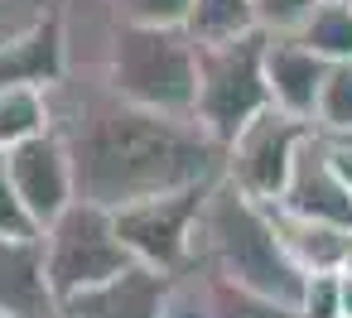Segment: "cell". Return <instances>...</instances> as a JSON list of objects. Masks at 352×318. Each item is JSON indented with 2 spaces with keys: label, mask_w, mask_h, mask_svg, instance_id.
Here are the masks:
<instances>
[{
  "label": "cell",
  "mask_w": 352,
  "mask_h": 318,
  "mask_svg": "<svg viewBox=\"0 0 352 318\" xmlns=\"http://www.w3.org/2000/svg\"><path fill=\"white\" fill-rule=\"evenodd\" d=\"M49 106L82 203L116 212L140 198L222 179L227 150L198 116L140 106L121 97L107 73H63V82L49 87Z\"/></svg>",
  "instance_id": "cell-1"
},
{
  "label": "cell",
  "mask_w": 352,
  "mask_h": 318,
  "mask_svg": "<svg viewBox=\"0 0 352 318\" xmlns=\"http://www.w3.org/2000/svg\"><path fill=\"white\" fill-rule=\"evenodd\" d=\"M193 265L203 275L232 280L241 289H256V294H270L285 304H299V294H304V270L289 260L270 207L246 198L227 179H217L208 188V203H203V217L193 231Z\"/></svg>",
  "instance_id": "cell-2"
},
{
  "label": "cell",
  "mask_w": 352,
  "mask_h": 318,
  "mask_svg": "<svg viewBox=\"0 0 352 318\" xmlns=\"http://www.w3.org/2000/svg\"><path fill=\"white\" fill-rule=\"evenodd\" d=\"M111 87L140 106L193 116L198 106V39L184 25H121L111 68Z\"/></svg>",
  "instance_id": "cell-3"
},
{
  "label": "cell",
  "mask_w": 352,
  "mask_h": 318,
  "mask_svg": "<svg viewBox=\"0 0 352 318\" xmlns=\"http://www.w3.org/2000/svg\"><path fill=\"white\" fill-rule=\"evenodd\" d=\"M261 111H270L265 82V30L198 44V106L193 116L227 150Z\"/></svg>",
  "instance_id": "cell-4"
},
{
  "label": "cell",
  "mask_w": 352,
  "mask_h": 318,
  "mask_svg": "<svg viewBox=\"0 0 352 318\" xmlns=\"http://www.w3.org/2000/svg\"><path fill=\"white\" fill-rule=\"evenodd\" d=\"M44 255H49V280H54L58 299H73L135 265V255L126 251V241L116 231V212L82 203V198L44 231Z\"/></svg>",
  "instance_id": "cell-5"
},
{
  "label": "cell",
  "mask_w": 352,
  "mask_h": 318,
  "mask_svg": "<svg viewBox=\"0 0 352 318\" xmlns=\"http://www.w3.org/2000/svg\"><path fill=\"white\" fill-rule=\"evenodd\" d=\"M217 183V179H212ZM212 183H193V188H174L160 198H140L131 207H116V231L126 241V251L164 275H179L193 265V231L208 203Z\"/></svg>",
  "instance_id": "cell-6"
},
{
  "label": "cell",
  "mask_w": 352,
  "mask_h": 318,
  "mask_svg": "<svg viewBox=\"0 0 352 318\" xmlns=\"http://www.w3.org/2000/svg\"><path fill=\"white\" fill-rule=\"evenodd\" d=\"M314 135L309 121L285 116V111H261L222 155V179L236 183L246 198L256 203H280L294 174V159L304 150V140Z\"/></svg>",
  "instance_id": "cell-7"
},
{
  "label": "cell",
  "mask_w": 352,
  "mask_h": 318,
  "mask_svg": "<svg viewBox=\"0 0 352 318\" xmlns=\"http://www.w3.org/2000/svg\"><path fill=\"white\" fill-rule=\"evenodd\" d=\"M10 159V179L20 188V203L30 207L34 227L49 231L73 203H78V179H73V159H68V145L49 130L30 145H15L6 150Z\"/></svg>",
  "instance_id": "cell-8"
},
{
  "label": "cell",
  "mask_w": 352,
  "mask_h": 318,
  "mask_svg": "<svg viewBox=\"0 0 352 318\" xmlns=\"http://www.w3.org/2000/svg\"><path fill=\"white\" fill-rule=\"evenodd\" d=\"M0 313L63 318V299L49 280L44 236H0Z\"/></svg>",
  "instance_id": "cell-9"
},
{
  "label": "cell",
  "mask_w": 352,
  "mask_h": 318,
  "mask_svg": "<svg viewBox=\"0 0 352 318\" xmlns=\"http://www.w3.org/2000/svg\"><path fill=\"white\" fill-rule=\"evenodd\" d=\"M328 68L309 44H299V34H265V82H270V106L285 116H299L314 126Z\"/></svg>",
  "instance_id": "cell-10"
},
{
  "label": "cell",
  "mask_w": 352,
  "mask_h": 318,
  "mask_svg": "<svg viewBox=\"0 0 352 318\" xmlns=\"http://www.w3.org/2000/svg\"><path fill=\"white\" fill-rule=\"evenodd\" d=\"M280 207L294 212V217L333 222V227H347V231H352V188L333 174V164H328V140H323L318 130L304 140Z\"/></svg>",
  "instance_id": "cell-11"
},
{
  "label": "cell",
  "mask_w": 352,
  "mask_h": 318,
  "mask_svg": "<svg viewBox=\"0 0 352 318\" xmlns=\"http://www.w3.org/2000/svg\"><path fill=\"white\" fill-rule=\"evenodd\" d=\"M169 280L164 270L150 265H131L73 299H63V318H164V299H169Z\"/></svg>",
  "instance_id": "cell-12"
},
{
  "label": "cell",
  "mask_w": 352,
  "mask_h": 318,
  "mask_svg": "<svg viewBox=\"0 0 352 318\" xmlns=\"http://www.w3.org/2000/svg\"><path fill=\"white\" fill-rule=\"evenodd\" d=\"M63 73H68V44L58 15L0 49V87H54L63 82Z\"/></svg>",
  "instance_id": "cell-13"
},
{
  "label": "cell",
  "mask_w": 352,
  "mask_h": 318,
  "mask_svg": "<svg viewBox=\"0 0 352 318\" xmlns=\"http://www.w3.org/2000/svg\"><path fill=\"white\" fill-rule=\"evenodd\" d=\"M270 217H275V231L289 251V260L304 270V275H338L347 251H352V231L347 227H333V222H309V217H294L285 212L280 203H265Z\"/></svg>",
  "instance_id": "cell-14"
},
{
  "label": "cell",
  "mask_w": 352,
  "mask_h": 318,
  "mask_svg": "<svg viewBox=\"0 0 352 318\" xmlns=\"http://www.w3.org/2000/svg\"><path fill=\"white\" fill-rule=\"evenodd\" d=\"M54 130L49 87H0V150L30 145Z\"/></svg>",
  "instance_id": "cell-15"
},
{
  "label": "cell",
  "mask_w": 352,
  "mask_h": 318,
  "mask_svg": "<svg viewBox=\"0 0 352 318\" xmlns=\"http://www.w3.org/2000/svg\"><path fill=\"white\" fill-rule=\"evenodd\" d=\"M294 34L323 63H352V5H347V0H323Z\"/></svg>",
  "instance_id": "cell-16"
},
{
  "label": "cell",
  "mask_w": 352,
  "mask_h": 318,
  "mask_svg": "<svg viewBox=\"0 0 352 318\" xmlns=\"http://www.w3.org/2000/svg\"><path fill=\"white\" fill-rule=\"evenodd\" d=\"M184 30H188L198 44L236 39V34H251V30H256V5H251V0H193Z\"/></svg>",
  "instance_id": "cell-17"
},
{
  "label": "cell",
  "mask_w": 352,
  "mask_h": 318,
  "mask_svg": "<svg viewBox=\"0 0 352 318\" xmlns=\"http://www.w3.org/2000/svg\"><path fill=\"white\" fill-rule=\"evenodd\" d=\"M208 299H212V318H299L294 304L256 294V289H241V284L217 280V275H208Z\"/></svg>",
  "instance_id": "cell-18"
},
{
  "label": "cell",
  "mask_w": 352,
  "mask_h": 318,
  "mask_svg": "<svg viewBox=\"0 0 352 318\" xmlns=\"http://www.w3.org/2000/svg\"><path fill=\"white\" fill-rule=\"evenodd\" d=\"M314 130L318 135H352V63H333L328 68V82H323V97H318V111H314Z\"/></svg>",
  "instance_id": "cell-19"
},
{
  "label": "cell",
  "mask_w": 352,
  "mask_h": 318,
  "mask_svg": "<svg viewBox=\"0 0 352 318\" xmlns=\"http://www.w3.org/2000/svg\"><path fill=\"white\" fill-rule=\"evenodd\" d=\"M63 0H0V49L34 34L39 25H49L58 15Z\"/></svg>",
  "instance_id": "cell-20"
},
{
  "label": "cell",
  "mask_w": 352,
  "mask_h": 318,
  "mask_svg": "<svg viewBox=\"0 0 352 318\" xmlns=\"http://www.w3.org/2000/svg\"><path fill=\"white\" fill-rule=\"evenodd\" d=\"M0 236H44L30 217V207L20 203V188L10 179V159L0 150Z\"/></svg>",
  "instance_id": "cell-21"
},
{
  "label": "cell",
  "mask_w": 352,
  "mask_h": 318,
  "mask_svg": "<svg viewBox=\"0 0 352 318\" xmlns=\"http://www.w3.org/2000/svg\"><path fill=\"white\" fill-rule=\"evenodd\" d=\"M256 5V30L265 34H294L323 0H251Z\"/></svg>",
  "instance_id": "cell-22"
},
{
  "label": "cell",
  "mask_w": 352,
  "mask_h": 318,
  "mask_svg": "<svg viewBox=\"0 0 352 318\" xmlns=\"http://www.w3.org/2000/svg\"><path fill=\"white\" fill-rule=\"evenodd\" d=\"M299 318H342V275H304Z\"/></svg>",
  "instance_id": "cell-23"
},
{
  "label": "cell",
  "mask_w": 352,
  "mask_h": 318,
  "mask_svg": "<svg viewBox=\"0 0 352 318\" xmlns=\"http://www.w3.org/2000/svg\"><path fill=\"white\" fill-rule=\"evenodd\" d=\"M193 0H116L126 25H188Z\"/></svg>",
  "instance_id": "cell-24"
},
{
  "label": "cell",
  "mask_w": 352,
  "mask_h": 318,
  "mask_svg": "<svg viewBox=\"0 0 352 318\" xmlns=\"http://www.w3.org/2000/svg\"><path fill=\"white\" fill-rule=\"evenodd\" d=\"M328 140V135H323ZM328 164H333V174L352 188V140H328Z\"/></svg>",
  "instance_id": "cell-25"
},
{
  "label": "cell",
  "mask_w": 352,
  "mask_h": 318,
  "mask_svg": "<svg viewBox=\"0 0 352 318\" xmlns=\"http://www.w3.org/2000/svg\"><path fill=\"white\" fill-rule=\"evenodd\" d=\"M342 318H352V275H342Z\"/></svg>",
  "instance_id": "cell-26"
},
{
  "label": "cell",
  "mask_w": 352,
  "mask_h": 318,
  "mask_svg": "<svg viewBox=\"0 0 352 318\" xmlns=\"http://www.w3.org/2000/svg\"><path fill=\"white\" fill-rule=\"evenodd\" d=\"M338 275H352V251H347V260H342V270Z\"/></svg>",
  "instance_id": "cell-27"
},
{
  "label": "cell",
  "mask_w": 352,
  "mask_h": 318,
  "mask_svg": "<svg viewBox=\"0 0 352 318\" xmlns=\"http://www.w3.org/2000/svg\"><path fill=\"white\" fill-rule=\"evenodd\" d=\"M0 318H10V313H0Z\"/></svg>",
  "instance_id": "cell-28"
},
{
  "label": "cell",
  "mask_w": 352,
  "mask_h": 318,
  "mask_svg": "<svg viewBox=\"0 0 352 318\" xmlns=\"http://www.w3.org/2000/svg\"><path fill=\"white\" fill-rule=\"evenodd\" d=\"M347 5H352V0H347Z\"/></svg>",
  "instance_id": "cell-29"
}]
</instances>
